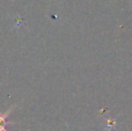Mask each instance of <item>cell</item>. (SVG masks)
I'll return each mask as SVG.
<instances>
[{
	"instance_id": "6da1fadb",
	"label": "cell",
	"mask_w": 132,
	"mask_h": 131,
	"mask_svg": "<svg viewBox=\"0 0 132 131\" xmlns=\"http://www.w3.org/2000/svg\"><path fill=\"white\" fill-rule=\"evenodd\" d=\"M15 107H16V105L14 104V105H13V106H11L10 108H9V110H6L5 113H1V112H0V123H3V124H5V125L14 124V122H13V123L12 122H6V121H5V119L9 117V115H10V113L12 112V110H14Z\"/></svg>"
},
{
	"instance_id": "7a4b0ae2",
	"label": "cell",
	"mask_w": 132,
	"mask_h": 131,
	"mask_svg": "<svg viewBox=\"0 0 132 131\" xmlns=\"http://www.w3.org/2000/svg\"><path fill=\"white\" fill-rule=\"evenodd\" d=\"M5 124H4V125H0V131H7L6 130V128H5Z\"/></svg>"
}]
</instances>
